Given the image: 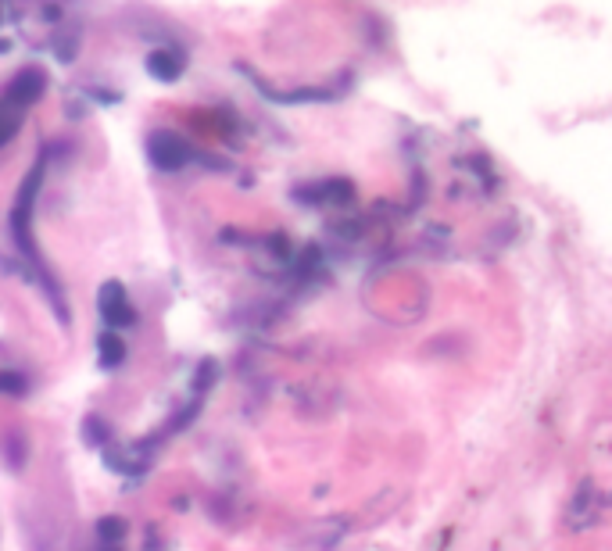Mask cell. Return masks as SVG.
<instances>
[{
  "instance_id": "obj_4",
  "label": "cell",
  "mask_w": 612,
  "mask_h": 551,
  "mask_svg": "<svg viewBox=\"0 0 612 551\" xmlns=\"http://www.w3.org/2000/svg\"><path fill=\"white\" fill-rule=\"evenodd\" d=\"M43 90H47V72H43V68H36V65H29V68H22L15 79H11L8 97L22 104V108H33V104L43 97Z\"/></svg>"
},
{
  "instance_id": "obj_2",
  "label": "cell",
  "mask_w": 612,
  "mask_h": 551,
  "mask_svg": "<svg viewBox=\"0 0 612 551\" xmlns=\"http://www.w3.org/2000/svg\"><path fill=\"white\" fill-rule=\"evenodd\" d=\"M147 158H151V165L158 172H179L190 162V147H187V140L179 133H172V129H158V133H151V140H147Z\"/></svg>"
},
{
  "instance_id": "obj_8",
  "label": "cell",
  "mask_w": 612,
  "mask_h": 551,
  "mask_svg": "<svg viewBox=\"0 0 612 551\" xmlns=\"http://www.w3.org/2000/svg\"><path fill=\"white\" fill-rule=\"evenodd\" d=\"M97 355H101L104 369H115V365L126 362V344H122L119 333H101L97 337Z\"/></svg>"
},
{
  "instance_id": "obj_1",
  "label": "cell",
  "mask_w": 612,
  "mask_h": 551,
  "mask_svg": "<svg viewBox=\"0 0 612 551\" xmlns=\"http://www.w3.org/2000/svg\"><path fill=\"white\" fill-rule=\"evenodd\" d=\"M40 183H43V162L26 176V183H22V190H18L15 208H11V219H8V229H11V237H15L18 251H22V255H26L36 269H40V255H36L33 237H29V215H33V201H36Z\"/></svg>"
},
{
  "instance_id": "obj_3",
  "label": "cell",
  "mask_w": 612,
  "mask_h": 551,
  "mask_svg": "<svg viewBox=\"0 0 612 551\" xmlns=\"http://www.w3.org/2000/svg\"><path fill=\"white\" fill-rule=\"evenodd\" d=\"M97 308H101L104 323L111 326V330H122V326H133L136 323V308L133 301H129L126 287L122 283H104L101 287V297H97Z\"/></svg>"
},
{
  "instance_id": "obj_7",
  "label": "cell",
  "mask_w": 612,
  "mask_h": 551,
  "mask_svg": "<svg viewBox=\"0 0 612 551\" xmlns=\"http://www.w3.org/2000/svg\"><path fill=\"white\" fill-rule=\"evenodd\" d=\"M147 72H151L154 79H162V83H176L179 72H183V58L172 51H154L151 58H147Z\"/></svg>"
},
{
  "instance_id": "obj_11",
  "label": "cell",
  "mask_w": 612,
  "mask_h": 551,
  "mask_svg": "<svg viewBox=\"0 0 612 551\" xmlns=\"http://www.w3.org/2000/svg\"><path fill=\"white\" fill-rule=\"evenodd\" d=\"M122 534H126V523H122V519L108 516V519H101V523H97V537H101L104 544H115Z\"/></svg>"
},
{
  "instance_id": "obj_10",
  "label": "cell",
  "mask_w": 612,
  "mask_h": 551,
  "mask_svg": "<svg viewBox=\"0 0 612 551\" xmlns=\"http://www.w3.org/2000/svg\"><path fill=\"white\" fill-rule=\"evenodd\" d=\"M26 390H29L26 376L11 373V369H0V394H8V398H22Z\"/></svg>"
},
{
  "instance_id": "obj_9",
  "label": "cell",
  "mask_w": 612,
  "mask_h": 551,
  "mask_svg": "<svg viewBox=\"0 0 612 551\" xmlns=\"http://www.w3.org/2000/svg\"><path fill=\"white\" fill-rule=\"evenodd\" d=\"M83 441L90 444V448H104V444L111 441L108 423H104L101 416H86V423H83Z\"/></svg>"
},
{
  "instance_id": "obj_6",
  "label": "cell",
  "mask_w": 612,
  "mask_h": 551,
  "mask_svg": "<svg viewBox=\"0 0 612 551\" xmlns=\"http://www.w3.org/2000/svg\"><path fill=\"white\" fill-rule=\"evenodd\" d=\"M26 111L29 108H22L18 101H11L8 94L0 97V147L11 144V136L22 129V122H26Z\"/></svg>"
},
{
  "instance_id": "obj_5",
  "label": "cell",
  "mask_w": 612,
  "mask_h": 551,
  "mask_svg": "<svg viewBox=\"0 0 612 551\" xmlns=\"http://www.w3.org/2000/svg\"><path fill=\"white\" fill-rule=\"evenodd\" d=\"M305 201L312 204H348L351 197H355V190H351V183H344V179H330V183H319V187H308Z\"/></svg>"
}]
</instances>
